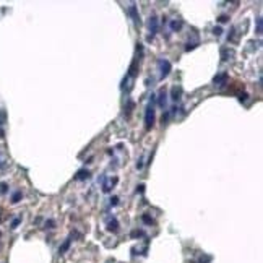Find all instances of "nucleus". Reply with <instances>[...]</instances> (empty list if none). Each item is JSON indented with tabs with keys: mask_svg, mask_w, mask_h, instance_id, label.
I'll list each match as a JSON object with an SVG mask.
<instances>
[{
	"mask_svg": "<svg viewBox=\"0 0 263 263\" xmlns=\"http://www.w3.org/2000/svg\"><path fill=\"white\" fill-rule=\"evenodd\" d=\"M154 101H156V96L151 94L149 104L146 107V112H145V128L146 130H151V127L154 125Z\"/></svg>",
	"mask_w": 263,
	"mask_h": 263,
	"instance_id": "obj_1",
	"label": "nucleus"
},
{
	"mask_svg": "<svg viewBox=\"0 0 263 263\" xmlns=\"http://www.w3.org/2000/svg\"><path fill=\"white\" fill-rule=\"evenodd\" d=\"M158 65H159V70H161V80H164L169 75V72H171V62L166 59H159L158 60Z\"/></svg>",
	"mask_w": 263,
	"mask_h": 263,
	"instance_id": "obj_2",
	"label": "nucleus"
},
{
	"mask_svg": "<svg viewBox=\"0 0 263 263\" xmlns=\"http://www.w3.org/2000/svg\"><path fill=\"white\" fill-rule=\"evenodd\" d=\"M148 28H149V31H151V34L148 36V41H151L153 37H154V34L158 32V18L156 16H149V21H148Z\"/></svg>",
	"mask_w": 263,
	"mask_h": 263,
	"instance_id": "obj_3",
	"label": "nucleus"
},
{
	"mask_svg": "<svg viewBox=\"0 0 263 263\" xmlns=\"http://www.w3.org/2000/svg\"><path fill=\"white\" fill-rule=\"evenodd\" d=\"M227 80H229V75H227L226 72H224V73H219V75H216L213 81H214V86H218V88H223L224 84L227 83Z\"/></svg>",
	"mask_w": 263,
	"mask_h": 263,
	"instance_id": "obj_4",
	"label": "nucleus"
},
{
	"mask_svg": "<svg viewBox=\"0 0 263 263\" xmlns=\"http://www.w3.org/2000/svg\"><path fill=\"white\" fill-rule=\"evenodd\" d=\"M128 15L132 16V20L135 21L137 26L142 25V20H140V15H138V10H137V7H135V3H132V5L128 7Z\"/></svg>",
	"mask_w": 263,
	"mask_h": 263,
	"instance_id": "obj_5",
	"label": "nucleus"
},
{
	"mask_svg": "<svg viewBox=\"0 0 263 263\" xmlns=\"http://www.w3.org/2000/svg\"><path fill=\"white\" fill-rule=\"evenodd\" d=\"M107 231L109 232H117L119 231V221H117L115 218H112L107 221Z\"/></svg>",
	"mask_w": 263,
	"mask_h": 263,
	"instance_id": "obj_6",
	"label": "nucleus"
},
{
	"mask_svg": "<svg viewBox=\"0 0 263 263\" xmlns=\"http://www.w3.org/2000/svg\"><path fill=\"white\" fill-rule=\"evenodd\" d=\"M90 177V171H86V169H80L78 174L75 176V179L77 180H83V179H88Z\"/></svg>",
	"mask_w": 263,
	"mask_h": 263,
	"instance_id": "obj_7",
	"label": "nucleus"
},
{
	"mask_svg": "<svg viewBox=\"0 0 263 263\" xmlns=\"http://www.w3.org/2000/svg\"><path fill=\"white\" fill-rule=\"evenodd\" d=\"M167 93H166V90H161L159 91V99H158V104L161 106V107H164L166 106V101H167Z\"/></svg>",
	"mask_w": 263,
	"mask_h": 263,
	"instance_id": "obj_8",
	"label": "nucleus"
},
{
	"mask_svg": "<svg viewBox=\"0 0 263 263\" xmlns=\"http://www.w3.org/2000/svg\"><path fill=\"white\" fill-rule=\"evenodd\" d=\"M70 244H72V239H67V241H65L63 244H62V245H60V248H59V252L60 253H65V252H67L68 250V248H70Z\"/></svg>",
	"mask_w": 263,
	"mask_h": 263,
	"instance_id": "obj_9",
	"label": "nucleus"
},
{
	"mask_svg": "<svg viewBox=\"0 0 263 263\" xmlns=\"http://www.w3.org/2000/svg\"><path fill=\"white\" fill-rule=\"evenodd\" d=\"M171 97H172L174 101H179V99H180V88L174 86V88H172V96H171Z\"/></svg>",
	"mask_w": 263,
	"mask_h": 263,
	"instance_id": "obj_10",
	"label": "nucleus"
},
{
	"mask_svg": "<svg viewBox=\"0 0 263 263\" xmlns=\"http://www.w3.org/2000/svg\"><path fill=\"white\" fill-rule=\"evenodd\" d=\"M182 28V21L180 20H174V21H171V29L172 31H179Z\"/></svg>",
	"mask_w": 263,
	"mask_h": 263,
	"instance_id": "obj_11",
	"label": "nucleus"
},
{
	"mask_svg": "<svg viewBox=\"0 0 263 263\" xmlns=\"http://www.w3.org/2000/svg\"><path fill=\"white\" fill-rule=\"evenodd\" d=\"M142 219H143V223H145V224H154V219H153L149 214H143V216H142Z\"/></svg>",
	"mask_w": 263,
	"mask_h": 263,
	"instance_id": "obj_12",
	"label": "nucleus"
},
{
	"mask_svg": "<svg viewBox=\"0 0 263 263\" xmlns=\"http://www.w3.org/2000/svg\"><path fill=\"white\" fill-rule=\"evenodd\" d=\"M21 192H15V193H13V196H12V203H18V201H20L21 200Z\"/></svg>",
	"mask_w": 263,
	"mask_h": 263,
	"instance_id": "obj_13",
	"label": "nucleus"
},
{
	"mask_svg": "<svg viewBox=\"0 0 263 263\" xmlns=\"http://www.w3.org/2000/svg\"><path fill=\"white\" fill-rule=\"evenodd\" d=\"M221 55H223V60H227V59H229V55H232V50L223 49V50H221Z\"/></svg>",
	"mask_w": 263,
	"mask_h": 263,
	"instance_id": "obj_14",
	"label": "nucleus"
},
{
	"mask_svg": "<svg viewBox=\"0 0 263 263\" xmlns=\"http://www.w3.org/2000/svg\"><path fill=\"white\" fill-rule=\"evenodd\" d=\"M145 232L143 231H138V229H135L133 232H132V239H137V237H143Z\"/></svg>",
	"mask_w": 263,
	"mask_h": 263,
	"instance_id": "obj_15",
	"label": "nucleus"
},
{
	"mask_svg": "<svg viewBox=\"0 0 263 263\" xmlns=\"http://www.w3.org/2000/svg\"><path fill=\"white\" fill-rule=\"evenodd\" d=\"M196 46H198V42H189V44L185 46V50L189 52V50H192V49H195Z\"/></svg>",
	"mask_w": 263,
	"mask_h": 263,
	"instance_id": "obj_16",
	"label": "nucleus"
},
{
	"mask_svg": "<svg viewBox=\"0 0 263 263\" xmlns=\"http://www.w3.org/2000/svg\"><path fill=\"white\" fill-rule=\"evenodd\" d=\"M54 227H55V221H54V219L46 221V229H54Z\"/></svg>",
	"mask_w": 263,
	"mask_h": 263,
	"instance_id": "obj_17",
	"label": "nucleus"
},
{
	"mask_svg": "<svg viewBox=\"0 0 263 263\" xmlns=\"http://www.w3.org/2000/svg\"><path fill=\"white\" fill-rule=\"evenodd\" d=\"M257 32H258V34H261V16L257 18Z\"/></svg>",
	"mask_w": 263,
	"mask_h": 263,
	"instance_id": "obj_18",
	"label": "nucleus"
},
{
	"mask_svg": "<svg viewBox=\"0 0 263 263\" xmlns=\"http://www.w3.org/2000/svg\"><path fill=\"white\" fill-rule=\"evenodd\" d=\"M213 32H214L216 36L223 34V28H221V26H214V28H213Z\"/></svg>",
	"mask_w": 263,
	"mask_h": 263,
	"instance_id": "obj_19",
	"label": "nucleus"
},
{
	"mask_svg": "<svg viewBox=\"0 0 263 263\" xmlns=\"http://www.w3.org/2000/svg\"><path fill=\"white\" fill-rule=\"evenodd\" d=\"M7 190H8L7 184H0V193H7Z\"/></svg>",
	"mask_w": 263,
	"mask_h": 263,
	"instance_id": "obj_20",
	"label": "nucleus"
},
{
	"mask_svg": "<svg viewBox=\"0 0 263 263\" xmlns=\"http://www.w3.org/2000/svg\"><path fill=\"white\" fill-rule=\"evenodd\" d=\"M21 223V219L20 218H16V219H13V223H12V229H15V227H18V224Z\"/></svg>",
	"mask_w": 263,
	"mask_h": 263,
	"instance_id": "obj_21",
	"label": "nucleus"
},
{
	"mask_svg": "<svg viewBox=\"0 0 263 263\" xmlns=\"http://www.w3.org/2000/svg\"><path fill=\"white\" fill-rule=\"evenodd\" d=\"M211 261V257H201L200 258V263H210Z\"/></svg>",
	"mask_w": 263,
	"mask_h": 263,
	"instance_id": "obj_22",
	"label": "nucleus"
},
{
	"mask_svg": "<svg viewBox=\"0 0 263 263\" xmlns=\"http://www.w3.org/2000/svg\"><path fill=\"white\" fill-rule=\"evenodd\" d=\"M132 109H133V102L128 101V106H127V115H128L130 112H132Z\"/></svg>",
	"mask_w": 263,
	"mask_h": 263,
	"instance_id": "obj_23",
	"label": "nucleus"
},
{
	"mask_svg": "<svg viewBox=\"0 0 263 263\" xmlns=\"http://www.w3.org/2000/svg\"><path fill=\"white\" fill-rule=\"evenodd\" d=\"M218 20H219V21H221V23H226V21L229 20V16H227V15H221V16H219V18H218Z\"/></svg>",
	"mask_w": 263,
	"mask_h": 263,
	"instance_id": "obj_24",
	"label": "nucleus"
},
{
	"mask_svg": "<svg viewBox=\"0 0 263 263\" xmlns=\"http://www.w3.org/2000/svg\"><path fill=\"white\" fill-rule=\"evenodd\" d=\"M117 203H119V198H117V196H112V198H111V205L115 206Z\"/></svg>",
	"mask_w": 263,
	"mask_h": 263,
	"instance_id": "obj_25",
	"label": "nucleus"
},
{
	"mask_svg": "<svg viewBox=\"0 0 263 263\" xmlns=\"http://www.w3.org/2000/svg\"><path fill=\"white\" fill-rule=\"evenodd\" d=\"M247 99V93H241L239 94V101H245Z\"/></svg>",
	"mask_w": 263,
	"mask_h": 263,
	"instance_id": "obj_26",
	"label": "nucleus"
},
{
	"mask_svg": "<svg viewBox=\"0 0 263 263\" xmlns=\"http://www.w3.org/2000/svg\"><path fill=\"white\" fill-rule=\"evenodd\" d=\"M0 167H5V158L0 154Z\"/></svg>",
	"mask_w": 263,
	"mask_h": 263,
	"instance_id": "obj_27",
	"label": "nucleus"
},
{
	"mask_svg": "<svg viewBox=\"0 0 263 263\" xmlns=\"http://www.w3.org/2000/svg\"><path fill=\"white\" fill-rule=\"evenodd\" d=\"M137 192H140V193H143V192H145V185H143V184H142V185H138Z\"/></svg>",
	"mask_w": 263,
	"mask_h": 263,
	"instance_id": "obj_28",
	"label": "nucleus"
},
{
	"mask_svg": "<svg viewBox=\"0 0 263 263\" xmlns=\"http://www.w3.org/2000/svg\"><path fill=\"white\" fill-rule=\"evenodd\" d=\"M2 135H3V132H2V130H0V137H2Z\"/></svg>",
	"mask_w": 263,
	"mask_h": 263,
	"instance_id": "obj_29",
	"label": "nucleus"
}]
</instances>
